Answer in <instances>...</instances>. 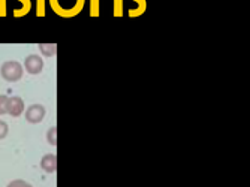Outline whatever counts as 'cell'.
Segmentation results:
<instances>
[{
  "label": "cell",
  "instance_id": "13",
  "mask_svg": "<svg viewBox=\"0 0 250 187\" xmlns=\"http://www.w3.org/2000/svg\"><path fill=\"white\" fill-rule=\"evenodd\" d=\"M36 17H45V0H36Z\"/></svg>",
  "mask_w": 250,
  "mask_h": 187
},
{
  "label": "cell",
  "instance_id": "12",
  "mask_svg": "<svg viewBox=\"0 0 250 187\" xmlns=\"http://www.w3.org/2000/svg\"><path fill=\"white\" fill-rule=\"evenodd\" d=\"M8 101L9 98L6 95H0V115L8 114Z\"/></svg>",
  "mask_w": 250,
  "mask_h": 187
},
{
  "label": "cell",
  "instance_id": "16",
  "mask_svg": "<svg viewBox=\"0 0 250 187\" xmlns=\"http://www.w3.org/2000/svg\"><path fill=\"white\" fill-rule=\"evenodd\" d=\"M123 15V0H114V17Z\"/></svg>",
  "mask_w": 250,
  "mask_h": 187
},
{
  "label": "cell",
  "instance_id": "6",
  "mask_svg": "<svg viewBox=\"0 0 250 187\" xmlns=\"http://www.w3.org/2000/svg\"><path fill=\"white\" fill-rule=\"evenodd\" d=\"M41 169L48 172V174H53L56 172L57 169V157L56 154H45L42 159H41Z\"/></svg>",
  "mask_w": 250,
  "mask_h": 187
},
{
  "label": "cell",
  "instance_id": "7",
  "mask_svg": "<svg viewBox=\"0 0 250 187\" xmlns=\"http://www.w3.org/2000/svg\"><path fill=\"white\" fill-rule=\"evenodd\" d=\"M39 51L43 57H53L57 53V45L56 43H39Z\"/></svg>",
  "mask_w": 250,
  "mask_h": 187
},
{
  "label": "cell",
  "instance_id": "2",
  "mask_svg": "<svg viewBox=\"0 0 250 187\" xmlns=\"http://www.w3.org/2000/svg\"><path fill=\"white\" fill-rule=\"evenodd\" d=\"M0 75L8 83H17L24 75V67H22L17 60H8L0 67Z\"/></svg>",
  "mask_w": 250,
  "mask_h": 187
},
{
  "label": "cell",
  "instance_id": "4",
  "mask_svg": "<svg viewBox=\"0 0 250 187\" xmlns=\"http://www.w3.org/2000/svg\"><path fill=\"white\" fill-rule=\"evenodd\" d=\"M45 115H47V109H45V106L39 105V104H35L32 106L27 108L26 111V120L32 125H36V123H41Z\"/></svg>",
  "mask_w": 250,
  "mask_h": 187
},
{
  "label": "cell",
  "instance_id": "8",
  "mask_svg": "<svg viewBox=\"0 0 250 187\" xmlns=\"http://www.w3.org/2000/svg\"><path fill=\"white\" fill-rule=\"evenodd\" d=\"M18 2L22 5V8L21 9H14V17L15 18L24 17V15H27L32 11V0H18Z\"/></svg>",
  "mask_w": 250,
  "mask_h": 187
},
{
  "label": "cell",
  "instance_id": "5",
  "mask_svg": "<svg viewBox=\"0 0 250 187\" xmlns=\"http://www.w3.org/2000/svg\"><path fill=\"white\" fill-rule=\"evenodd\" d=\"M26 109V104L24 99L20 96H12L8 101V114L12 117H20Z\"/></svg>",
  "mask_w": 250,
  "mask_h": 187
},
{
  "label": "cell",
  "instance_id": "15",
  "mask_svg": "<svg viewBox=\"0 0 250 187\" xmlns=\"http://www.w3.org/2000/svg\"><path fill=\"white\" fill-rule=\"evenodd\" d=\"M9 133V126L6 122L3 120H0V139H5Z\"/></svg>",
  "mask_w": 250,
  "mask_h": 187
},
{
  "label": "cell",
  "instance_id": "10",
  "mask_svg": "<svg viewBox=\"0 0 250 187\" xmlns=\"http://www.w3.org/2000/svg\"><path fill=\"white\" fill-rule=\"evenodd\" d=\"M47 141H48V144L50 145H57V129L53 126V127H50L48 129V132H47Z\"/></svg>",
  "mask_w": 250,
  "mask_h": 187
},
{
  "label": "cell",
  "instance_id": "17",
  "mask_svg": "<svg viewBox=\"0 0 250 187\" xmlns=\"http://www.w3.org/2000/svg\"><path fill=\"white\" fill-rule=\"evenodd\" d=\"M8 14V2L6 0H0V18L6 17Z\"/></svg>",
  "mask_w": 250,
  "mask_h": 187
},
{
  "label": "cell",
  "instance_id": "9",
  "mask_svg": "<svg viewBox=\"0 0 250 187\" xmlns=\"http://www.w3.org/2000/svg\"><path fill=\"white\" fill-rule=\"evenodd\" d=\"M133 2L138 3V8H135V9H129L127 15H129L130 18H135V17H140V15H143V14L146 12V9H147V2H146V0H133Z\"/></svg>",
  "mask_w": 250,
  "mask_h": 187
},
{
  "label": "cell",
  "instance_id": "1",
  "mask_svg": "<svg viewBox=\"0 0 250 187\" xmlns=\"http://www.w3.org/2000/svg\"><path fill=\"white\" fill-rule=\"evenodd\" d=\"M48 2L54 14L62 18L77 17L85 5V0H48Z\"/></svg>",
  "mask_w": 250,
  "mask_h": 187
},
{
  "label": "cell",
  "instance_id": "3",
  "mask_svg": "<svg viewBox=\"0 0 250 187\" xmlns=\"http://www.w3.org/2000/svg\"><path fill=\"white\" fill-rule=\"evenodd\" d=\"M45 67V63H43V59L38 54H30L26 57L24 60V69L30 74V75H38L43 71Z\"/></svg>",
  "mask_w": 250,
  "mask_h": 187
},
{
  "label": "cell",
  "instance_id": "11",
  "mask_svg": "<svg viewBox=\"0 0 250 187\" xmlns=\"http://www.w3.org/2000/svg\"><path fill=\"white\" fill-rule=\"evenodd\" d=\"M101 8H99V0H90V17H99Z\"/></svg>",
  "mask_w": 250,
  "mask_h": 187
},
{
  "label": "cell",
  "instance_id": "14",
  "mask_svg": "<svg viewBox=\"0 0 250 187\" xmlns=\"http://www.w3.org/2000/svg\"><path fill=\"white\" fill-rule=\"evenodd\" d=\"M6 187H33V186L24 180H12Z\"/></svg>",
  "mask_w": 250,
  "mask_h": 187
}]
</instances>
